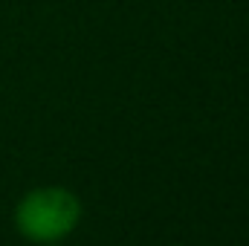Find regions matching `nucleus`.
Wrapping results in <instances>:
<instances>
[{
  "label": "nucleus",
  "instance_id": "1",
  "mask_svg": "<svg viewBox=\"0 0 249 246\" xmlns=\"http://www.w3.org/2000/svg\"><path fill=\"white\" fill-rule=\"evenodd\" d=\"M84 217L81 197L67 185H38L29 188L12 211L15 229L29 244H61L70 238Z\"/></svg>",
  "mask_w": 249,
  "mask_h": 246
}]
</instances>
